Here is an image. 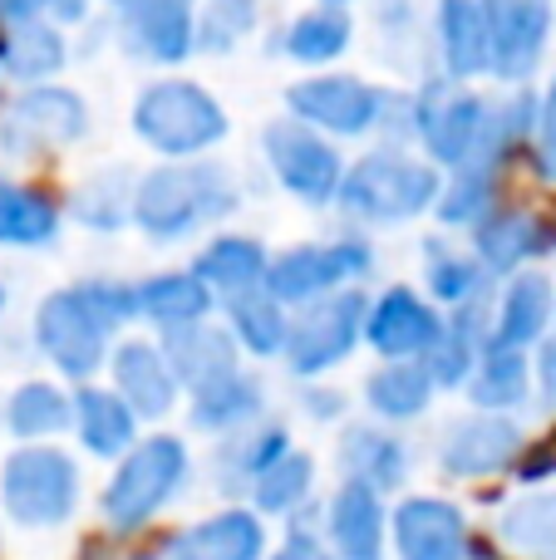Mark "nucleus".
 Listing matches in <instances>:
<instances>
[{
	"instance_id": "obj_44",
	"label": "nucleus",
	"mask_w": 556,
	"mask_h": 560,
	"mask_svg": "<svg viewBox=\"0 0 556 560\" xmlns=\"http://www.w3.org/2000/svg\"><path fill=\"white\" fill-rule=\"evenodd\" d=\"M532 167L542 183H556V74L537 89V133H532Z\"/></svg>"
},
{
	"instance_id": "obj_17",
	"label": "nucleus",
	"mask_w": 556,
	"mask_h": 560,
	"mask_svg": "<svg viewBox=\"0 0 556 560\" xmlns=\"http://www.w3.org/2000/svg\"><path fill=\"white\" fill-rule=\"evenodd\" d=\"M108 388L138 418H167L183 398V378L167 364V349L153 339H118L108 354Z\"/></svg>"
},
{
	"instance_id": "obj_39",
	"label": "nucleus",
	"mask_w": 556,
	"mask_h": 560,
	"mask_svg": "<svg viewBox=\"0 0 556 560\" xmlns=\"http://www.w3.org/2000/svg\"><path fill=\"white\" fill-rule=\"evenodd\" d=\"M502 187H508V173L488 163H468L459 173H443V197L433 207V217L449 232H473L493 207H502Z\"/></svg>"
},
{
	"instance_id": "obj_52",
	"label": "nucleus",
	"mask_w": 556,
	"mask_h": 560,
	"mask_svg": "<svg viewBox=\"0 0 556 560\" xmlns=\"http://www.w3.org/2000/svg\"><path fill=\"white\" fill-rule=\"evenodd\" d=\"M468 560H493L488 551H478V546H473V551H468Z\"/></svg>"
},
{
	"instance_id": "obj_9",
	"label": "nucleus",
	"mask_w": 556,
	"mask_h": 560,
	"mask_svg": "<svg viewBox=\"0 0 556 560\" xmlns=\"http://www.w3.org/2000/svg\"><path fill=\"white\" fill-rule=\"evenodd\" d=\"M89 138V104L69 84H30L0 114V153L15 163L59 158Z\"/></svg>"
},
{
	"instance_id": "obj_33",
	"label": "nucleus",
	"mask_w": 556,
	"mask_h": 560,
	"mask_svg": "<svg viewBox=\"0 0 556 560\" xmlns=\"http://www.w3.org/2000/svg\"><path fill=\"white\" fill-rule=\"evenodd\" d=\"M345 482H364L374 492H394L409 482V447L380 423H350L340 433Z\"/></svg>"
},
{
	"instance_id": "obj_51",
	"label": "nucleus",
	"mask_w": 556,
	"mask_h": 560,
	"mask_svg": "<svg viewBox=\"0 0 556 560\" xmlns=\"http://www.w3.org/2000/svg\"><path fill=\"white\" fill-rule=\"evenodd\" d=\"M315 5H345V10H350L355 0H315Z\"/></svg>"
},
{
	"instance_id": "obj_12",
	"label": "nucleus",
	"mask_w": 556,
	"mask_h": 560,
	"mask_svg": "<svg viewBox=\"0 0 556 560\" xmlns=\"http://www.w3.org/2000/svg\"><path fill=\"white\" fill-rule=\"evenodd\" d=\"M0 502L20 526H65L79 506V463L49 443L15 447L0 467Z\"/></svg>"
},
{
	"instance_id": "obj_10",
	"label": "nucleus",
	"mask_w": 556,
	"mask_h": 560,
	"mask_svg": "<svg viewBox=\"0 0 556 560\" xmlns=\"http://www.w3.org/2000/svg\"><path fill=\"white\" fill-rule=\"evenodd\" d=\"M394 89L374 84L364 74H345V69H325V74H301L286 84V114L301 124L321 128L325 138H374L384 128Z\"/></svg>"
},
{
	"instance_id": "obj_54",
	"label": "nucleus",
	"mask_w": 556,
	"mask_h": 560,
	"mask_svg": "<svg viewBox=\"0 0 556 560\" xmlns=\"http://www.w3.org/2000/svg\"><path fill=\"white\" fill-rule=\"evenodd\" d=\"M0 315H5V285H0Z\"/></svg>"
},
{
	"instance_id": "obj_31",
	"label": "nucleus",
	"mask_w": 556,
	"mask_h": 560,
	"mask_svg": "<svg viewBox=\"0 0 556 560\" xmlns=\"http://www.w3.org/2000/svg\"><path fill=\"white\" fill-rule=\"evenodd\" d=\"M69 65V39L55 20H20L0 25V74L15 79L20 89L49 84Z\"/></svg>"
},
{
	"instance_id": "obj_38",
	"label": "nucleus",
	"mask_w": 556,
	"mask_h": 560,
	"mask_svg": "<svg viewBox=\"0 0 556 560\" xmlns=\"http://www.w3.org/2000/svg\"><path fill=\"white\" fill-rule=\"evenodd\" d=\"M433 394H439V384L424 369V359H394L364 378V408L380 423H409L433 404Z\"/></svg>"
},
{
	"instance_id": "obj_14",
	"label": "nucleus",
	"mask_w": 556,
	"mask_h": 560,
	"mask_svg": "<svg viewBox=\"0 0 556 560\" xmlns=\"http://www.w3.org/2000/svg\"><path fill=\"white\" fill-rule=\"evenodd\" d=\"M114 45L153 69L187 65L197 55V5L193 0H138L128 10H114Z\"/></svg>"
},
{
	"instance_id": "obj_21",
	"label": "nucleus",
	"mask_w": 556,
	"mask_h": 560,
	"mask_svg": "<svg viewBox=\"0 0 556 560\" xmlns=\"http://www.w3.org/2000/svg\"><path fill=\"white\" fill-rule=\"evenodd\" d=\"M556 319V285L547 271H518L493 295V339L508 349H537Z\"/></svg>"
},
{
	"instance_id": "obj_30",
	"label": "nucleus",
	"mask_w": 556,
	"mask_h": 560,
	"mask_svg": "<svg viewBox=\"0 0 556 560\" xmlns=\"http://www.w3.org/2000/svg\"><path fill=\"white\" fill-rule=\"evenodd\" d=\"M355 45V15L345 5H311L296 20H286L271 39V55L281 49L291 65L301 69H325Z\"/></svg>"
},
{
	"instance_id": "obj_16",
	"label": "nucleus",
	"mask_w": 556,
	"mask_h": 560,
	"mask_svg": "<svg viewBox=\"0 0 556 560\" xmlns=\"http://www.w3.org/2000/svg\"><path fill=\"white\" fill-rule=\"evenodd\" d=\"M522 457V428L508 413H463L439 433V467L463 482L508 472Z\"/></svg>"
},
{
	"instance_id": "obj_23",
	"label": "nucleus",
	"mask_w": 556,
	"mask_h": 560,
	"mask_svg": "<svg viewBox=\"0 0 556 560\" xmlns=\"http://www.w3.org/2000/svg\"><path fill=\"white\" fill-rule=\"evenodd\" d=\"M158 345L167 349V364L183 378L187 394L222 374H232V369H242V345H236V335L227 325H217V319H197V325L167 329V335H158Z\"/></svg>"
},
{
	"instance_id": "obj_2",
	"label": "nucleus",
	"mask_w": 556,
	"mask_h": 560,
	"mask_svg": "<svg viewBox=\"0 0 556 560\" xmlns=\"http://www.w3.org/2000/svg\"><path fill=\"white\" fill-rule=\"evenodd\" d=\"M443 197V167L399 143H380L345 167L340 212L350 226H404L433 212Z\"/></svg>"
},
{
	"instance_id": "obj_41",
	"label": "nucleus",
	"mask_w": 556,
	"mask_h": 560,
	"mask_svg": "<svg viewBox=\"0 0 556 560\" xmlns=\"http://www.w3.org/2000/svg\"><path fill=\"white\" fill-rule=\"evenodd\" d=\"M5 428L15 438H25V443H45V438L74 428V394H65V388L49 384V378H30V384H20L15 394H10Z\"/></svg>"
},
{
	"instance_id": "obj_11",
	"label": "nucleus",
	"mask_w": 556,
	"mask_h": 560,
	"mask_svg": "<svg viewBox=\"0 0 556 560\" xmlns=\"http://www.w3.org/2000/svg\"><path fill=\"white\" fill-rule=\"evenodd\" d=\"M370 325V295L360 285L321 295L311 305L291 310V339H286V369L296 378H321L340 369L364 345Z\"/></svg>"
},
{
	"instance_id": "obj_6",
	"label": "nucleus",
	"mask_w": 556,
	"mask_h": 560,
	"mask_svg": "<svg viewBox=\"0 0 556 560\" xmlns=\"http://www.w3.org/2000/svg\"><path fill=\"white\" fill-rule=\"evenodd\" d=\"M374 242L355 226L335 236H321V242H296L286 252L271 256V271H266V290H271L281 305L301 310L321 295H335V290L360 285L364 276H374Z\"/></svg>"
},
{
	"instance_id": "obj_13",
	"label": "nucleus",
	"mask_w": 556,
	"mask_h": 560,
	"mask_svg": "<svg viewBox=\"0 0 556 560\" xmlns=\"http://www.w3.org/2000/svg\"><path fill=\"white\" fill-rule=\"evenodd\" d=\"M483 15H488L493 79L508 89H528L552 49V0H483Z\"/></svg>"
},
{
	"instance_id": "obj_34",
	"label": "nucleus",
	"mask_w": 556,
	"mask_h": 560,
	"mask_svg": "<svg viewBox=\"0 0 556 560\" xmlns=\"http://www.w3.org/2000/svg\"><path fill=\"white\" fill-rule=\"evenodd\" d=\"M138 423H143V418H138L114 388H104V384L74 388V433H79V443H84V453L118 463V457L138 443Z\"/></svg>"
},
{
	"instance_id": "obj_7",
	"label": "nucleus",
	"mask_w": 556,
	"mask_h": 560,
	"mask_svg": "<svg viewBox=\"0 0 556 560\" xmlns=\"http://www.w3.org/2000/svg\"><path fill=\"white\" fill-rule=\"evenodd\" d=\"M35 349L74 384H89L99 369H108V354L118 345V329L104 319V310L84 295V285H59L35 305Z\"/></svg>"
},
{
	"instance_id": "obj_22",
	"label": "nucleus",
	"mask_w": 556,
	"mask_h": 560,
	"mask_svg": "<svg viewBox=\"0 0 556 560\" xmlns=\"http://www.w3.org/2000/svg\"><path fill=\"white\" fill-rule=\"evenodd\" d=\"M325 536H331L335 560H384L390 541V516H384V492L364 482H345L331 497L325 512Z\"/></svg>"
},
{
	"instance_id": "obj_42",
	"label": "nucleus",
	"mask_w": 556,
	"mask_h": 560,
	"mask_svg": "<svg viewBox=\"0 0 556 560\" xmlns=\"http://www.w3.org/2000/svg\"><path fill=\"white\" fill-rule=\"evenodd\" d=\"M262 25V0H202L197 5V55H236Z\"/></svg>"
},
{
	"instance_id": "obj_37",
	"label": "nucleus",
	"mask_w": 556,
	"mask_h": 560,
	"mask_svg": "<svg viewBox=\"0 0 556 560\" xmlns=\"http://www.w3.org/2000/svg\"><path fill=\"white\" fill-rule=\"evenodd\" d=\"M222 315H227V329L236 335V345H242V354L286 359V339H291V305H281L266 285L222 300Z\"/></svg>"
},
{
	"instance_id": "obj_26",
	"label": "nucleus",
	"mask_w": 556,
	"mask_h": 560,
	"mask_svg": "<svg viewBox=\"0 0 556 560\" xmlns=\"http://www.w3.org/2000/svg\"><path fill=\"white\" fill-rule=\"evenodd\" d=\"M217 310H222V300L212 295V285H207L193 266H187V271H158V276L138 280V319H148L158 335L197 325V319H212Z\"/></svg>"
},
{
	"instance_id": "obj_18",
	"label": "nucleus",
	"mask_w": 556,
	"mask_h": 560,
	"mask_svg": "<svg viewBox=\"0 0 556 560\" xmlns=\"http://www.w3.org/2000/svg\"><path fill=\"white\" fill-rule=\"evenodd\" d=\"M468 246L493 271V280H508V276L528 271L537 256L552 252V226H547V217H537L532 207L502 202L468 232Z\"/></svg>"
},
{
	"instance_id": "obj_25",
	"label": "nucleus",
	"mask_w": 556,
	"mask_h": 560,
	"mask_svg": "<svg viewBox=\"0 0 556 560\" xmlns=\"http://www.w3.org/2000/svg\"><path fill=\"white\" fill-rule=\"evenodd\" d=\"M187 398H193V404H187V423H193L197 433H217V438L262 423V413H266V384L252 369H232V374L193 388Z\"/></svg>"
},
{
	"instance_id": "obj_5",
	"label": "nucleus",
	"mask_w": 556,
	"mask_h": 560,
	"mask_svg": "<svg viewBox=\"0 0 556 560\" xmlns=\"http://www.w3.org/2000/svg\"><path fill=\"white\" fill-rule=\"evenodd\" d=\"M262 158L266 173L276 177L291 202L311 207V212H331L340 202V183H345V153L335 138H325L321 128L301 124L291 114H276L262 124Z\"/></svg>"
},
{
	"instance_id": "obj_55",
	"label": "nucleus",
	"mask_w": 556,
	"mask_h": 560,
	"mask_svg": "<svg viewBox=\"0 0 556 560\" xmlns=\"http://www.w3.org/2000/svg\"><path fill=\"white\" fill-rule=\"evenodd\" d=\"M193 5H202V0H193Z\"/></svg>"
},
{
	"instance_id": "obj_20",
	"label": "nucleus",
	"mask_w": 556,
	"mask_h": 560,
	"mask_svg": "<svg viewBox=\"0 0 556 560\" xmlns=\"http://www.w3.org/2000/svg\"><path fill=\"white\" fill-rule=\"evenodd\" d=\"M433 55H439V74L453 84H478L493 74L483 0H433Z\"/></svg>"
},
{
	"instance_id": "obj_46",
	"label": "nucleus",
	"mask_w": 556,
	"mask_h": 560,
	"mask_svg": "<svg viewBox=\"0 0 556 560\" xmlns=\"http://www.w3.org/2000/svg\"><path fill=\"white\" fill-rule=\"evenodd\" d=\"M271 560H335V551L321 541V536H311L305 526H291L281 541V551H276Z\"/></svg>"
},
{
	"instance_id": "obj_24",
	"label": "nucleus",
	"mask_w": 556,
	"mask_h": 560,
	"mask_svg": "<svg viewBox=\"0 0 556 560\" xmlns=\"http://www.w3.org/2000/svg\"><path fill=\"white\" fill-rule=\"evenodd\" d=\"M134 197H138V173L128 163H104L94 173H84L69 187L65 212L74 217L84 232L114 236L134 222Z\"/></svg>"
},
{
	"instance_id": "obj_40",
	"label": "nucleus",
	"mask_w": 556,
	"mask_h": 560,
	"mask_svg": "<svg viewBox=\"0 0 556 560\" xmlns=\"http://www.w3.org/2000/svg\"><path fill=\"white\" fill-rule=\"evenodd\" d=\"M498 536L522 560H556V487L512 497L498 512Z\"/></svg>"
},
{
	"instance_id": "obj_28",
	"label": "nucleus",
	"mask_w": 556,
	"mask_h": 560,
	"mask_svg": "<svg viewBox=\"0 0 556 560\" xmlns=\"http://www.w3.org/2000/svg\"><path fill=\"white\" fill-rule=\"evenodd\" d=\"M262 556H266V526L262 516L242 512V506L187 526L167 546V560H262Z\"/></svg>"
},
{
	"instance_id": "obj_15",
	"label": "nucleus",
	"mask_w": 556,
	"mask_h": 560,
	"mask_svg": "<svg viewBox=\"0 0 556 560\" xmlns=\"http://www.w3.org/2000/svg\"><path fill=\"white\" fill-rule=\"evenodd\" d=\"M443 325H449V310H439L414 285H390L370 300L364 345H370L384 364H394V359H424L439 345Z\"/></svg>"
},
{
	"instance_id": "obj_36",
	"label": "nucleus",
	"mask_w": 556,
	"mask_h": 560,
	"mask_svg": "<svg viewBox=\"0 0 556 560\" xmlns=\"http://www.w3.org/2000/svg\"><path fill=\"white\" fill-rule=\"evenodd\" d=\"M463 394H468V404L478 408V413H508L512 418V408H522L532 398L528 349H508L493 339V345L478 354V364H473V378L463 384Z\"/></svg>"
},
{
	"instance_id": "obj_27",
	"label": "nucleus",
	"mask_w": 556,
	"mask_h": 560,
	"mask_svg": "<svg viewBox=\"0 0 556 560\" xmlns=\"http://www.w3.org/2000/svg\"><path fill=\"white\" fill-rule=\"evenodd\" d=\"M59 226H65V202L49 187L0 177V246L39 252L59 242Z\"/></svg>"
},
{
	"instance_id": "obj_35",
	"label": "nucleus",
	"mask_w": 556,
	"mask_h": 560,
	"mask_svg": "<svg viewBox=\"0 0 556 560\" xmlns=\"http://www.w3.org/2000/svg\"><path fill=\"white\" fill-rule=\"evenodd\" d=\"M286 453H291V433H286V423L262 418V423L236 428V433L222 438V447L212 453V477H217V487H222V492L256 487L266 467H276Z\"/></svg>"
},
{
	"instance_id": "obj_49",
	"label": "nucleus",
	"mask_w": 556,
	"mask_h": 560,
	"mask_svg": "<svg viewBox=\"0 0 556 560\" xmlns=\"http://www.w3.org/2000/svg\"><path fill=\"white\" fill-rule=\"evenodd\" d=\"M89 10H94V0H49V20H55L59 30L69 25H84Z\"/></svg>"
},
{
	"instance_id": "obj_47",
	"label": "nucleus",
	"mask_w": 556,
	"mask_h": 560,
	"mask_svg": "<svg viewBox=\"0 0 556 560\" xmlns=\"http://www.w3.org/2000/svg\"><path fill=\"white\" fill-rule=\"evenodd\" d=\"M301 408L315 418V423H335V418L345 413V394H340V388L311 384V388H301Z\"/></svg>"
},
{
	"instance_id": "obj_1",
	"label": "nucleus",
	"mask_w": 556,
	"mask_h": 560,
	"mask_svg": "<svg viewBox=\"0 0 556 560\" xmlns=\"http://www.w3.org/2000/svg\"><path fill=\"white\" fill-rule=\"evenodd\" d=\"M236 207H242V187L222 158L207 153L187 163H153L148 173H138L134 226L143 232V242L177 246L207 226H222Z\"/></svg>"
},
{
	"instance_id": "obj_19",
	"label": "nucleus",
	"mask_w": 556,
	"mask_h": 560,
	"mask_svg": "<svg viewBox=\"0 0 556 560\" xmlns=\"http://www.w3.org/2000/svg\"><path fill=\"white\" fill-rule=\"evenodd\" d=\"M399 560H468V522L443 497H404L390 516Z\"/></svg>"
},
{
	"instance_id": "obj_32",
	"label": "nucleus",
	"mask_w": 556,
	"mask_h": 560,
	"mask_svg": "<svg viewBox=\"0 0 556 560\" xmlns=\"http://www.w3.org/2000/svg\"><path fill=\"white\" fill-rule=\"evenodd\" d=\"M424 290L439 310H459L493 295V271L473 256V246H459L439 232L424 242Z\"/></svg>"
},
{
	"instance_id": "obj_48",
	"label": "nucleus",
	"mask_w": 556,
	"mask_h": 560,
	"mask_svg": "<svg viewBox=\"0 0 556 560\" xmlns=\"http://www.w3.org/2000/svg\"><path fill=\"white\" fill-rule=\"evenodd\" d=\"M20 20H49V0H0V25Z\"/></svg>"
},
{
	"instance_id": "obj_29",
	"label": "nucleus",
	"mask_w": 556,
	"mask_h": 560,
	"mask_svg": "<svg viewBox=\"0 0 556 560\" xmlns=\"http://www.w3.org/2000/svg\"><path fill=\"white\" fill-rule=\"evenodd\" d=\"M193 271L212 285L217 300L246 295V290H262L266 271H271V252H266L262 236L246 232H217L202 252L193 256Z\"/></svg>"
},
{
	"instance_id": "obj_4",
	"label": "nucleus",
	"mask_w": 556,
	"mask_h": 560,
	"mask_svg": "<svg viewBox=\"0 0 556 560\" xmlns=\"http://www.w3.org/2000/svg\"><path fill=\"white\" fill-rule=\"evenodd\" d=\"M187 472H193V457L187 443L173 433H153L138 438L124 457H118L114 477L104 487V522L114 532H138L148 526L177 492H183Z\"/></svg>"
},
{
	"instance_id": "obj_45",
	"label": "nucleus",
	"mask_w": 556,
	"mask_h": 560,
	"mask_svg": "<svg viewBox=\"0 0 556 560\" xmlns=\"http://www.w3.org/2000/svg\"><path fill=\"white\" fill-rule=\"evenodd\" d=\"M532 394H537L542 413L556 418V339H542L532 349Z\"/></svg>"
},
{
	"instance_id": "obj_8",
	"label": "nucleus",
	"mask_w": 556,
	"mask_h": 560,
	"mask_svg": "<svg viewBox=\"0 0 556 560\" xmlns=\"http://www.w3.org/2000/svg\"><path fill=\"white\" fill-rule=\"evenodd\" d=\"M493 98L473 84H453L443 74H429L414 89V143L443 173H459L463 163H473L488 128Z\"/></svg>"
},
{
	"instance_id": "obj_50",
	"label": "nucleus",
	"mask_w": 556,
	"mask_h": 560,
	"mask_svg": "<svg viewBox=\"0 0 556 560\" xmlns=\"http://www.w3.org/2000/svg\"><path fill=\"white\" fill-rule=\"evenodd\" d=\"M108 10H128V5H138V0H104Z\"/></svg>"
},
{
	"instance_id": "obj_53",
	"label": "nucleus",
	"mask_w": 556,
	"mask_h": 560,
	"mask_svg": "<svg viewBox=\"0 0 556 560\" xmlns=\"http://www.w3.org/2000/svg\"><path fill=\"white\" fill-rule=\"evenodd\" d=\"M547 226H552V252H556V217H552V222H547Z\"/></svg>"
},
{
	"instance_id": "obj_3",
	"label": "nucleus",
	"mask_w": 556,
	"mask_h": 560,
	"mask_svg": "<svg viewBox=\"0 0 556 560\" xmlns=\"http://www.w3.org/2000/svg\"><path fill=\"white\" fill-rule=\"evenodd\" d=\"M134 138L158 153V163H187V158H207L212 148L227 143L232 118H227L222 98L207 84L187 74H163L148 79L134 98Z\"/></svg>"
},
{
	"instance_id": "obj_43",
	"label": "nucleus",
	"mask_w": 556,
	"mask_h": 560,
	"mask_svg": "<svg viewBox=\"0 0 556 560\" xmlns=\"http://www.w3.org/2000/svg\"><path fill=\"white\" fill-rule=\"evenodd\" d=\"M311 487H315V457L305 453H286L276 467H266L262 482L252 487L256 497V512L266 516H301L311 506Z\"/></svg>"
}]
</instances>
